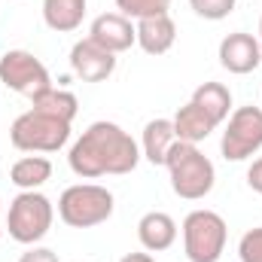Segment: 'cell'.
<instances>
[{
    "label": "cell",
    "instance_id": "cell-3",
    "mask_svg": "<svg viewBox=\"0 0 262 262\" xmlns=\"http://www.w3.org/2000/svg\"><path fill=\"white\" fill-rule=\"evenodd\" d=\"M55 220V207L52 201L43 195L40 189H28L9 201V213H6V232L12 241L18 244H37L49 235Z\"/></svg>",
    "mask_w": 262,
    "mask_h": 262
},
{
    "label": "cell",
    "instance_id": "cell-25",
    "mask_svg": "<svg viewBox=\"0 0 262 262\" xmlns=\"http://www.w3.org/2000/svg\"><path fill=\"white\" fill-rule=\"evenodd\" d=\"M119 262H152L149 253H128V256H122Z\"/></svg>",
    "mask_w": 262,
    "mask_h": 262
},
{
    "label": "cell",
    "instance_id": "cell-15",
    "mask_svg": "<svg viewBox=\"0 0 262 262\" xmlns=\"http://www.w3.org/2000/svg\"><path fill=\"white\" fill-rule=\"evenodd\" d=\"M171 122H174V134H177V140H183V143H201V140H207V137L216 131V122L198 107L195 101L183 104Z\"/></svg>",
    "mask_w": 262,
    "mask_h": 262
},
{
    "label": "cell",
    "instance_id": "cell-7",
    "mask_svg": "<svg viewBox=\"0 0 262 262\" xmlns=\"http://www.w3.org/2000/svg\"><path fill=\"white\" fill-rule=\"evenodd\" d=\"M262 149V107H238L229 113L220 152L226 162H244Z\"/></svg>",
    "mask_w": 262,
    "mask_h": 262
},
{
    "label": "cell",
    "instance_id": "cell-4",
    "mask_svg": "<svg viewBox=\"0 0 262 262\" xmlns=\"http://www.w3.org/2000/svg\"><path fill=\"white\" fill-rule=\"evenodd\" d=\"M113 192L98 183H76L67 186L58 198V216L70 229H92L113 216Z\"/></svg>",
    "mask_w": 262,
    "mask_h": 262
},
{
    "label": "cell",
    "instance_id": "cell-5",
    "mask_svg": "<svg viewBox=\"0 0 262 262\" xmlns=\"http://www.w3.org/2000/svg\"><path fill=\"white\" fill-rule=\"evenodd\" d=\"M9 140L21 152H58L70 140V122L40 110H28L9 125Z\"/></svg>",
    "mask_w": 262,
    "mask_h": 262
},
{
    "label": "cell",
    "instance_id": "cell-21",
    "mask_svg": "<svg viewBox=\"0 0 262 262\" xmlns=\"http://www.w3.org/2000/svg\"><path fill=\"white\" fill-rule=\"evenodd\" d=\"M235 3L238 0H189V6L195 9V15L207 18V21H220L226 15L235 12Z\"/></svg>",
    "mask_w": 262,
    "mask_h": 262
},
{
    "label": "cell",
    "instance_id": "cell-11",
    "mask_svg": "<svg viewBox=\"0 0 262 262\" xmlns=\"http://www.w3.org/2000/svg\"><path fill=\"white\" fill-rule=\"evenodd\" d=\"M89 40L98 43L101 49L119 55V52H128L131 46L137 43V34H134L131 18H125L122 12H104V15H98V18L92 21Z\"/></svg>",
    "mask_w": 262,
    "mask_h": 262
},
{
    "label": "cell",
    "instance_id": "cell-19",
    "mask_svg": "<svg viewBox=\"0 0 262 262\" xmlns=\"http://www.w3.org/2000/svg\"><path fill=\"white\" fill-rule=\"evenodd\" d=\"M49 177H52V162H49L46 156H25V159H18V162L9 168V180H12L21 192L40 189Z\"/></svg>",
    "mask_w": 262,
    "mask_h": 262
},
{
    "label": "cell",
    "instance_id": "cell-22",
    "mask_svg": "<svg viewBox=\"0 0 262 262\" xmlns=\"http://www.w3.org/2000/svg\"><path fill=\"white\" fill-rule=\"evenodd\" d=\"M238 259L241 262H262V226L250 229L238 241Z\"/></svg>",
    "mask_w": 262,
    "mask_h": 262
},
{
    "label": "cell",
    "instance_id": "cell-1",
    "mask_svg": "<svg viewBox=\"0 0 262 262\" xmlns=\"http://www.w3.org/2000/svg\"><path fill=\"white\" fill-rule=\"evenodd\" d=\"M140 159L143 156H140V146L134 143V137L107 119L92 122L67 152L70 171L82 180H98L107 174H113V177L131 174Z\"/></svg>",
    "mask_w": 262,
    "mask_h": 262
},
{
    "label": "cell",
    "instance_id": "cell-12",
    "mask_svg": "<svg viewBox=\"0 0 262 262\" xmlns=\"http://www.w3.org/2000/svg\"><path fill=\"white\" fill-rule=\"evenodd\" d=\"M137 241L146 253H162L177 241V223L165 210H149L137 223Z\"/></svg>",
    "mask_w": 262,
    "mask_h": 262
},
{
    "label": "cell",
    "instance_id": "cell-10",
    "mask_svg": "<svg viewBox=\"0 0 262 262\" xmlns=\"http://www.w3.org/2000/svg\"><path fill=\"white\" fill-rule=\"evenodd\" d=\"M220 64L226 67L229 73H235V76L253 73V70L262 64L259 40H256L253 34H244V31L226 34V37L220 40Z\"/></svg>",
    "mask_w": 262,
    "mask_h": 262
},
{
    "label": "cell",
    "instance_id": "cell-20",
    "mask_svg": "<svg viewBox=\"0 0 262 262\" xmlns=\"http://www.w3.org/2000/svg\"><path fill=\"white\" fill-rule=\"evenodd\" d=\"M171 0H116V9L125 18H149V15H165Z\"/></svg>",
    "mask_w": 262,
    "mask_h": 262
},
{
    "label": "cell",
    "instance_id": "cell-24",
    "mask_svg": "<svg viewBox=\"0 0 262 262\" xmlns=\"http://www.w3.org/2000/svg\"><path fill=\"white\" fill-rule=\"evenodd\" d=\"M247 186L262 195V159H256V162L247 168Z\"/></svg>",
    "mask_w": 262,
    "mask_h": 262
},
{
    "label": "cell",
    "instance_id": "cell-8",
    "mask_svg": "<svg viewBox=\"0 0 262 262\" xmlns=\"http://www.w3.org/2000/svg\"><path fill=\"white\" fill-rule=\"evenodd\" d=\"M0 82L6 89L18 92V95L34 98L37 92H43V89L52 85V76H49L46 64L34 52H28V49H9L0 58Z\"/></svg>",
    "mask_w": 262,
    "mask_h": 262
},
{
    "label": "cell",
    "instance_id": "cell-16",
    "mask_svg": "<svg viewBox=\"0 0 262 262\" xmlns=\"http://www.w3.org/2000/svg\"><path fill=\"white\" fill-rule=\"evenodd\" d=\"M85 6L89 0H43V21L58 34H70L82 25Z\"/></svg>",
    "mask_w": 262,
    "mask_h": 262
},
{
    "label": "cell",
    "instance_id": "cell-2",
    "mask_svg": "<svg viewBox=\"0 0 262 262\" xmlns=\"http://www.w3.org/2000/svg\"><path fill=\"white\" fill-rule=\"evenodd\" d=\"M168 174H171V189L174 195L186 198V201H201L204 195H210L213 183H216V171L213 162L198 149V143H183L177 140L168 152L165 162Z\"/></svg>",
    "mask_w": 262,
    "mask_h": 262
},
{
    "label": "cell",
    "instance_id": "cell-23",
    "mask_svg": "<svg viewBox=\"0 0 262 262\" xmlns=\"http://www.w3.org/2000/svg\"><path fill=\"white\" fill-rule=\"evenodd\" d=\"M18 262H58V253L49 250V247H37V244H34L28 253L18 256Z\"/></svg>",
    "mask_w": 262,
    "mask_h": 262
},
{
    "label": "cell",
    "instance_id": "cell-27",
    "mask_svg": "<svg viewBox=\"0 0 262 262\" xmlns=\"http://www.w3.org/2000/svg\"><path fill=\"white\" fill-rule=\"evenodd\" d=\"M256 40H259V49H262V18H259V37Z\"/></svg>",
    "mask_w": 262,
    "mask_h": 262
},
{
    "label": "cell",
    "instance_id": "cell-18",
    "mask_svg": "<svg viewBox=\"0 0 262 262\" xmlns=\"http://www.w3.org/2000/svg\"><path fill=\"white\" fill-rule=\"evenodd\" d=\"M31 110H40V113L55 116V119L73 122V116H76V110H79V101H76L73 92L49 85V89H43V92H37V95L31 98Z\"/></svg>",
    "mask_w": 262,
    "mask_h": 262
},
{
    "label": "cell",
    "instance_id": "cell-9",
    "mask_svg": "<svg viewBox=\"0 0 262 262\" xmlns=\"http://www.w3.org/2000/svg\"><path fill=\"white\" fill-rule=\"evenodd\" d=\"M70 70L82 82H104L116 70V55L101 49L98 43H92L85 37V40H76L73 49H70Z\"/></svg>",
    "mask_w": 262,
    "mask_h": 262
},
{
    "label": "cell",
    "instance_id": "cell-17",
    "mask_svg": "<svg viewBox=\"0 0 262 262\" xmlns=\"http://www.w3.org/2000/svg\"><path fill=\"white\" fill-rule=\"evenodd\" d=\"M189 101H195L216 125H223L229 119V113H232V92L223 82H201L195 92H192Z\"/></svg>",
    "mask_w": 262,
    "mask_h": 262
},
{
    "label": "cell",
    "instance_id": "cell-13",
    "mask_svg": "<svg viewBox=\"0 0 262 262\" xmlns=\"http://www.w3.org/2000/svg\"><path fill=\"white\" fill-rule=\"evenodd\" d=\"M134 34H137V46L146 55H165L177 40V25L168 12L165 15H149V18H140L134 25Z\"/></svg>",
    "mask_w": 262,
    "mask_h": 262
},
{
    "label": "cell",
    "instance_id": "cell-6",
    "mask_svg": "<svg viewBox=\"0 0 262 262\" xmlns=\"http://www.w3.org/2000/svg\"><path fill=\"white\" fill-rule=\"evenodd\" d=\"M229 226L216 210L198 207L183 220V250L189 262H220L226 250Z\"/></svg>",
    "mask_w": 262,
    "mask_h": 262
},
{
    "label": "cell",
    "instance_id": "cell-26",
    "mask_svg": "<svg viewBox=\"0 0 262 262\" xmlns=\"http://www.w3.org/2000/svg\"><path fill=\"white\" fill-rule=\"evenodd\" d=\"M0 235H3V204H0Z\"/></svg>",
    "mask_w": 262,
    "mask_h": 262
},
{
    "label": "cell",
    "instance_id": "cell-14",
    "mask_svg": "<svg viewBox=\"0 0 262 262\" xmlns=\"http://www.w3.org/2000/svg\"><path fill=\"white\" fill-rule=\"evenodd\" d=\"M174 143H177V134H174L171 119H149L143 125V137H140V156L149 165H165Z\"/></svg>",
    "mask_w": 262,
    "mask_h": 262
}]
</instances>
